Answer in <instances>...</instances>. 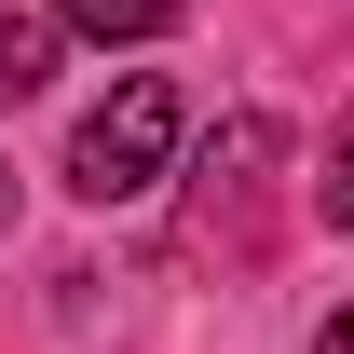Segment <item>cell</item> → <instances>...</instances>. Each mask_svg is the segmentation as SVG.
<instances>
[{"mask_svg": "<svg viewBox=\"0 0 354 354\" xmlns=\"http://www.w3.org/2000/svg\"><path fill=\"white\" fill-rule=\"evenodd\" d=\"M177 123H191V109H177V82H164V68H136L109 109H82V136H68V191H82V205H136V191L164 177Z\"/></svg>", "mask_w": 354, "mask_h": 354, "instance_id": "1", "label": "cell"}, {"mask_svg": "<svg viewBox=\"0 0 354 354\" xmlns=\"http://www.w3.org/2000/svg\"><path fill=\"white\" fill-rule=\"evenodd\" d=\"M41 82H55V28H41V14H0V109L41 95Z\"/></svg>", "mask_w": 354, "mask_h": 354, "instance_id": "2", "label": "cell"}, {"mask_svg": "<svg viewBox=\"0 0 354 354\" xmlns=\"http://www.w3.org/2000/svg\"><path fill=\"white\" fill-rule=\"evenodd\" d=\"M82 41H150V28H177V0H55Z\"/></svg>", "mask_w": 354, "mask_h": 354, "instance_id": "3", "label": "cell"}, {"mask_svg": "<svg viewBox=\"0 0 354 354\" xmlns=\"http://www.w3.org/2000/svg\"><path fill=\"white\" fill-rule=\"evenodd\" d=\"M313 205H327V232H354V123H341V150H327V177H313Z\"/></svg>", "mask_w": 354, "mask_h": 354, "instance_id": "4", "label": "cell"}, {"mask_svg": "<svg viewBox=\"0 0 354 354\" xmlns=\"http://www.w3.org/2000/svg\"><path fill=\"white\" fill-rule=\"evenodd\" d=\"M313 354H354V313H327V341H313Z\"/></svg>", "mask_w": 354, "mask_h": 354, "instance_id": "5", "label": "cell"}, {"mask_svg": "<svg viewBox=\"0 0 354 354\" xmlns=\"http://www.w3.org/2000/svg\"><path fill=\"white\" fill-rule=\"evenodd\" d=\"M0 232H14V164H0Z\"/></svg>", "mask_w": 354, "mask_h": 354, "instance_id": "6", "label": "cell"}]
</instances>
